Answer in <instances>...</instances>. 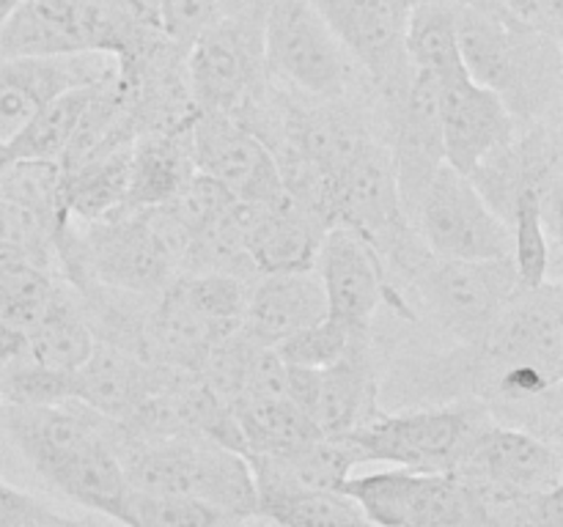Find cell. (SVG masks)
<instances>
[{
    "instance_id": "obj_1",
    "label": "cell",
    "mask_w": 563,
    "mask_h": 527,
    "mask_svg": "<svg viewBox=\"0 0 563 527\" xmlns=\"http://www.w3.org/2000/svg\"><path fill=\"white\" fill-rule=\"evenodd\" d=\"M456 31L467 77L504 99L517 130L561 119V38L482 11H456Z\"/></svg>"
},
{
    "instance_id": "obj_2",
    "label": "cell",
    "mask_w": 563,
    "mask_h": 527,
    "mask_svg": "<svg viewBox=\"0 0 563 527\" xmlns=\"http://www.w3.org/2000/svg\"><path fill=\"white\" fill-rule=\"evenodd\" d=\"M115 456L132 492L203 500L229 519L256 516L251 464L242 453L212 439L196 434L141 437L119 423Z\"/></svg>"
},
{
    "instance_id": "obj_3",
    "label": "cell",
    "mask_w": 563,
    "mask_h": 527,
    "mask_svg": "<svg viewBox=\"0 0 563 527\" xmlns=\"http://www.w3.org/2000/svg\"><path fill=\"white\" fill-rule=\"evenodd\" d=\"M58 274L69 285L97 283L104 289L157 300L179 274L174 250L152 209H126L91 223H75L55 239Z\"/></svg>"
},
{
    "instance_id": "obj_4",
    "label": "cell",
    "mask_w": 563,
    "mask_h": 527,
    "mask_svg": "<svg viewBox=\"0 0 563 527\" xmlns=\"http://www.w3.org/2000/svg\"><path fill=\"white\" fill-rule=\"evenodd\" d=\"M416 311L449 344H476L520 291L511 258L456 261L421 253L394 280Z\"/></svg>"
},
{
    "instance_id": "obj_5",
    "label": "cell",
    "mask_w": 563,
    "mask_h": 527,
    "mask_svg": "<svg viewBox=\"0 0 563 527\" xmlns=\"http://www.w3.org/2000/svg\"><path fill=\"white\" fill-rule=\"evenodd\" d=\"M264 69L275 86L311 99L374 93L366 75L311 0H273L264 20Z\"/></svg>"
},
{
    "instance_id": "obj_6",
    "label": "cell",
    "mask_w": 563,
    "mask_h": 527,
    "mask_svg": "<svg viewBox=\"0 0 563 527\" xmlns=\"http://www.w3.org/2000/svg\"><path fill=\"white\" fill-rule=\"evenodd\" d=\"M498 423L482 401H451L412 406L401 412L379 410L366 426L344 437L363 461H385L418 472H451Z\"/></svg>"
},
{
    "instance_id": "obj_7",
    "label": "cell",
    "mask_w": 563,
    "mask_h": 527,
    "mask_svg": "<svg viewBox=\"0 0 563 527\" xmlns=\"http://www.w3.org/2000/svg\"><path fill=\"white\" fill-rule=\"evenodd\" d=\"M374 91L379 121L405 99L412 66L405 53L410 0H311ZM385 132V130H383Z\"/></svg>"
},
{
    "instance_id": "obj_8",
    "label": "cell",
    "mask_w": 563,
    "mask_h": 527,
    "mask_svg": "<svg viewBox=\"0 0 563 527\" xmlns=\"http://www.w3.org/2000/svg\"><path fill=\"white\" fill-rule=\"evenodd\" d=\"M410 223L432 256L456 261L511 258L509 225L451 165H443L429 181Z\"/></svg>"
},
{
    "instance_id": "obj_9",
    "label": "cell",
    "mask_w": 563,
    "mask_h": 527,
    "mask_svg": "<svg viewBox=\"0 0 563 527\" xmlns=\"http://www.w3.org/2000/svg\"><path fill=\"white\" fill-rule=\"evenodd\" d=\"M467 179L504 223H509L520 192H537L544 203V225H548L550 239L561 250V119L517 130V135L506 146L484 157Z\"/></svg>"
},
{
    "instance_id": "obj_10",
    "label": "cell",
    "mask_w": 563,
    "mask_h": 527,
    "mask_svg": "<svg viewBox=\"0 0 563 527\" xmlns=\"http://www.w3.org/2000/svg\"><path fill=\"white\" fill-rule=\"evenodd\" d=\"M313 272L322 280L328 316L344 327L368 333L383 307L405 322H418L377 250L344 225L324 231L313 258Z\"/></svg>"
},
{
    "instance_id": "obj_11",
    "label": "cell",
    "mask_w": 563,
    "mask_h": 527,
    "mask_svg": "<svg viewBox=\"0 0 563 527\" xmlns=\"http://www.w3.org/2000/svg\"><path fill=\"white\" fill-rule=\"evenodd\" d=\"M264 25L218 16L187 49V86L196 110L236 115L267 88Z\"/></svg>"
},
{
    "instance_id": "obj_12",
    "label": "cell",
    "mask_w": 563,
    "mask_h": 527,
    "mask_svg": "<svg viewBox=\"0 0 563 527\" xmlns=\"http://www.w3.org/2000/svg\"><path fill=\"white\" fill-rule=\"evenodd\" d=\"M377 527H478V508L451 472L396 467L339 486Z\"/></svg>"
},
{
    "instance_id": "obj_13",
    "label": "cell",
    "mask_w": 563,
    "mask_h": 527,
    "mask_svg": "<svg viewBox=\"0 0 563 527\" xmlns=\"http://www.w3.org/2000/svg\"><path fill=\"white\" fill-rule=\"evenodd\" d=\"M465 486L476 508L517 497V494L548 492L563 483L559 442L537 437L526 428L493 423L478 437L471 453L451 470Z\"/></svg>"
},
{
    "instance_id": "obj_14",
    "label": "cell",
    "mask_w": 563,
    "mask_h": 527,
    "mask_svg": "<svg viewBox=\"0 0 563 527\" xmlns=\"http://www.w3.org/2000/svg\"><path fill=\"white\" fill-rule=\"evenodd\" d=\"M196 173L223 184L240 203H267L284 192L273 152L229 113L198 110L190 124Z\"/></svg>"
},
{
    "instance_id": "obj_15",
    "label": "cell",
    "mask_w": 563,
    "mask_h": 527,
    "mask_svg": "<svg viewBox=\"0 0 563 527\" xmlns=\"http://www.w3.org/2000/svg\"><path fill=\"white\" fill-rule=\"evenodd\" d=\"M478 346L495 371V379L511 366L542 368L563 379L561 280L553 278L537 289L517 291Z\"/></svg>"
},
{
    "instance_id": "obj_16",
    "label": "cell",
    "mask_w": 563,
    "mask_h": 527,
    "mask_svg": "<svg viewBox=\"0 0 563 527\" xmlns=\"http://www.w3.org/2000/svg\"><path fill=\"white\" fill-rule=\"evenodd\" d=\"M383 130L390 165H394L396 190H399L401 206L410 220L429 181L445 165L438 80L423 71H412L405 99L390 113H385Z\"/></svg>"
},
{
    "instance_id": "obj_17",
    "label": "cell",
    "mask_w": 563,
    "mask_h": 527,
    "mask_svg": "<svg viewBox=\"0 0 563 527\" xmlns=\"http://www.w3.org/2000/svg\"><path fill=\"white\" fill-rule=\"evenodd\" d=\"M438 110L445 165L465 176L517 135V124L504 99L471 80L467 71L438 80Z\"/></svg>"
},
{
    "instance_id": "obj_18",
    "label": "cell",
    "mask_w": 563,
    "mask_h": 527,
    "mask_svg": "<svg viewBox=\"0 0 563 527\" xmlns=\"http://www.w3.org/2000/svg\"><path fill=\"white\" fill-rule=\"evenodd\" d=\"M328 316L319 274L311 269L264 272L247 283L240 333L258 346H278L289 335Z\"/></svg>"
},
{
    "instance_id": "obj_19",
    "label": "cell",
    "mask_w": 563,
    "mask_h": 527,
    "mask_svg": "<svg viewBox=\"0 0 563 527\" xmlns=\"http://www.w3.org/2000/svg\"><path fill=\"white\" fill-rule=\"evenodd\" d=\"M379 404V373L374 335L357 340L333 366L317 368V384L308 406V417L317 423L322 437L344 439L366 426Z\"/></svg>"
},
{
    "instance_id": "obj_20",
    "label": "cell",
    "mask_w": 563,
    "mask_h": 527,
    "mask_svg": "<svg viewBox=\"0 0 563 527\" xmlns=\"http://www.w3.org/2000/svg\"><path fill=\"white\" fill-rule=\"evenodd\" d=\"M170 371L174 368L154 366L121 346L97 340L86 362L71 371V399L110 421L124 423L148 395L163 388Z\"/></svg>"
},
{
    "instance_id": "obj_21",
    "label": "cell",
    "mask_w": 563,
    "mask_h": 527,
    "mask_svg": "<svg viewBox=\"0 0 563 527\" xmlns=\"http://www.w3.org/2000/svg\"><path fill=\"white\" fill-rule=\"evenodd\" d=\"M247 464L256 483L258 503V497L273 494L339 492L341 483L361 464V456L346 439L319 437L278 453L247 456Z\"/></svg>"
},
{
    "instance_id": "obj_22",
    "label": "cell",
    "mask_w": 563,
    "mask_h": 527,
    "mask_svg": "<svg viewBox=\"0 0 563 527\" xmlns=\"http://www.w3.org/2000/svg\"><path fill=\"white\" fill-rule=\"evenodd\" d=\"M324 231L286 192L256 206L247 203L245 250L258 274L311 269Z\"/></svg>"
},
{
    "instance_id": "obj_23",
    "label": "cell",
    "mask_w": 563,
    "mask_h": 527,
    "mask_svg": "<svg viewBox=\"0 0 563 527\" xmlns=\"http://www.w3.org/2000/svg\"><path fill=\"white\" fill-rule=\"evenodd\" d=\"M115 434H119V423L110 434L91 439L80 450L58 461L44 475V481L75 503L99 511L119 525L135 527L130 514V483L115 456Z\"/></svg>"
},
{
    "instance_id": "obj_24",
    "label": "cell",
    "mask_w": 563,
    "mask_h": 527,
    "mask_svg": "<svg viewBox=\"0 0 563 527\" xmlns=\"http://www.w3.org/2000/svg\"><path fill=\"white\" fill-rule=\"evenodd\" d=\"M88 53L77 0H20L0 25V58Z\"/></svg>"
},
{
    "instance_id": "obj_25",
    "label": "cell",
    "mask_w": 563,
    "mask_h": 527,
    "mask_svg": "<svg viewBox=\"0 0 563 527\" xmlns=\"http://www.w3.org/2000/svg\"><path fill=\"white\" fill-rule=\"evenodd\" d=\"M196 173L190 126L168 132H143L135 137L130 162L126 209H154L168 203Z\"/></svg>"
},
{
    "instance_id": "obj_26",
    "label": "cell",
    "mask_w": 563,
    "mask_h": 527,
    "mask_svg": "<svg viewBox=\"0 0 563 527\" xmlns=\"http://www.w3.org/2000/svg\"><path fill=\"white\" fill-rule=\"evenodd\" d=\"M93 344L97 338L82 316L75 289L60 280L44 316L25 333V355L38 366L71 373L86 362Z\"/></svg>"
},
{
    "instance_id": "obj_27",
    "label": "cell",
    "mask_w": 563,
    "mask_h": 527,
    "mask_svg": "<svg viewBox=\"0 0 563 527\" xmlns=\"http://www.w3.org/2000/svg\"><path fill=\"white\" fill-rule=\"evenodd\" d=\"M132 146L135 143L110 148L77 168L64 170V203L69 220L91 223L124 206L130 190Z\"/></svg>"
},
{
    "instance_id": "obj_28",
    "label": "cell",
    "mask_w": 563,
    "mask_h": 527,
    "mask_svg": "<svg viewBox=\"0 0 563 527\" xmlns=\"http://www.w3.org/2000/svg\"><path fill=\"white\" fill-rule=\"evenodd\" d=\"M231 410L245 437L247 456L278 453L322 437L317 423L289 395H247L234 401Z\"/></svg>"
},
{
    "instance_id": "obj_29",
    "label": "cell",
    "mask_w": 563,
    "mask_h": 527,
    "mask_svg": "<svg viewBox=\"0 0 563 527\" xmlns=\"http://www.w3.org/2000/svg\"><path fill=\"white\" fill-rule=\"evenodd\" d=\"M405 53L412 71H423L434 80L465 71L456 11L451 5L434 3V0H416L407 11Z\"/></svg>"
},
{
    "instance_id": "obj_30",
    "label": "cell",
    "mask_w": 563,
    "mask_h": 527,
    "mask_svg": "<svg viewBox=\"0 0 563 527\" xmlns=\"http://www.w3.org/2000/svg\"><path fill=\"white\" fill-rule=\"evenodd\" d=\"M0 201L14 203L31 214L49 236L53 245L69 225L64 203V170L55 159H16L0 176Z\"/></svg>"
},
{
    "instance_id": "obj_31",
    "label": "cell",
    "mask_w": 563,
    "mask_h": 527,
    "mask_svg": "<svg viewBox=\"0 0 563 527\" xmlns=\"http://www.w3.org/2000/svg\"><path fill=\"white\" fill-rule=\"evenodd\" d=\"M247 283L251 280L223 272H179L165 285V294H170L187 311L196 313L223 340L240 333Z\"/></svg>"
},
{
    "instance_id": "obj_32",
    "label": "cell",
    "mask_w": 563,
    "mask_h": 527,
    "mask_svg": "<svg viewBox=\"0 0 563 527\" xmlns=\"http://www.w3.org/2000/svg\"><path fill=\"white\" fill-rule=\"evenodd\" d=\"M102 82L71 88V91L55 97L49 104H44V108L38 110V113L33 115V119L27 121V124L9 141L14 157L16 159H55V162H58L66 143H69L71 132L77 130L88 102H91L93 93H97V88L102 86Z\"/></svg>"
},
{
    "instance_id": "obj_33",
    "label": "cell",
    "mask_w": 563,
    "mask_h": 527,
    "mask_svg": "<svg viewBox=\"0 0 563 527\" xmlns=\"http://www.w3.org/2000/svg\"><path fill=\"white\" fill-rule=\"evenodd\" d=\"M256 516H267L280 527H377L355 500L341 492L258 497Z\"/></svg>"
},
{
    "instance_id": "obj_34",
    "label": "cell",
    "mask_w": 563,
    "mask_h": 527,
    "mask_svg": "<svg viewBox=\"0 0 563 527\" xmlns=\"http://www.w3.org/2000/svg\"><path fill=\"white\" fill-rule=\"evenodd\" d=\"M60 280V274L33 264L0 261V316L27 333L44 316Z\"/></svg>"
},
{
    "instance_id": "obj_35",
    "label": "cell",
    "mask_w": 563,
    "mask_h": 527,
    "mask_svg": "<svg viewBox=\"0 0 563 527\" xmlns=\"http://www.w3.org/2000/svg\"><path fill=\"white\" fill-rule=\"evenodd\" d=\"M66 399H71V373L38 366L25 351L0 366V404L53 406Z\"/></svg>"
},
{
    "instance_id": "obj_36",
    "label": "cell",
    "mask_w": 563,
    "mask_h": 527,
    "mask_svg": "<svg viewBox=\"0 0 563 527\" xmlns=\"http://www.w3.org/2000/svg\"><path fill=\"white\" fill-rule=\"evenodd\" d=\"M374 329L368 333H361V329L344 327L335 318L324 316L322 322L311 324V327L300 329V333L289 335L286 340H280L275 349L284 357L286 366L295 368H328L333 366L335 360L346 355L350 346H355L357 340L372 338Z\"/></svg>"
},
{
    "instance_id": "obj_37",
    "label": "cell",
    "mask_w": 563,
    "mask_h": 527,
    "mask_svg": "<svg viewBox=\"0 0 563 527\" xmlns=\"http://www.w3.org/2000/svg\"><path fill=\"white\" fill-rule=\"evenodd\" d=\"M0 261L33 264L58 274L53 236L9 201H0Z\"/></svg>"
},
{
    "instance_id": "obj_38",
    "label": "cell",
    "mask_w": 563,
    "mask_h": 527,
    "mask_svg": "<svg viewBox=\"0 0 563 527\" xmlns=\"http://www.w3.org/2000/svg\"><path fill=\"white\" fill-rule=\"evenodd\" d=\"M130 514L135 527H220L229 519L223 511L203 500L168 497V494H143L130 489Z\"/></svg>"
},
{
    "instance_id": "obj_39",
    "label": "cell",
    "mask_w": 563,
    "mask_h": 527,
    "mask_svg": "<svg viewBox=\"0 0 563 527\" xmlns=\"http://www.w3.org/2000/svg\"><path fill=\"white\" fill-rule=\"evenodd\" d=\"M478 527H563V483L478 511Z\"/></svg>"
},
{
    "instance_id": "obj_40",
    "label": "cell",
    "mask_w": 563,
    "mask_h": 527,
    "mask_svg": "<svg viewBox=\"0 0 563 527\" xmlns=\"http://www.w3.org/2000/svg\"><path fill=\"white\" fill-rule=\"evenodd\" d=\"M218 0H157V25L165 38L190 49L207 27L214 25Z\"/></svg>"
},
{
    "instance_id": "obj_41",
    "label": "cell",
    "mask_w": 563,
    "mask_h": 527,
    "mask_svg": "<svg viewBox=\"0 0 563 527\" xmlns=\"http://www.w3.org/2000/svg\"><path fill=\"white\" fill-rule=\"evenodd\" d=\"M0 527H91L0 481Z\"/></svg>"
},
{
    "instance_id": "obj_42",
    "label": "cell",
    "mask_w": 563,
    "mask_h": 527,
    "mask_svg": "<svg viewBox=\"0 0 563 527\" xmlns=\"http://www.w3.org/2000/svg\"><path fill=\"white\" fill-rule=\"evenodd\" d=\"M500 5L520 25H528L533 31H542L561 38L563 5L555 3V0H500Z\"/></svg>"
},
{
    "instance_id": "obj_43",
    "label": "cell",
    "mask_w": 563,
    "mask_h": 527,
    "mask_svg": "<svg viewBox=\"0 0 563 527\" xmlns=\"http://www.w3.org/2000/svg\"><path fill=\"white\" fill-rule=\"evenodd\" d=\"M22 351H25V333L0 316V366L20 357Z\"/></svg>"
},
{
    "instance_id": "obj_44",
    "label": "cell",
    "mask_w": 563,
    "mask_h": 527,
    "mask_svg": "<svg viewBox=\"0 0 563 527\" xmlns=\"http://www.w3.org/2000/svg\"><path fill=\"white\" fill-rule=\"evenodd\" d=\"M410 3H416V0H410ZM434 3L451 5V9H456V11H482V14L509 16V14H506L504 5H500V0H434ZM509 20H511V16H509Z\"/></svg>"
},
{
    "instance_id": "obj_45",
    "label": "cell",
    "mask_w": 563,
    "mask_h": 527,
    "mask_svg": "<svg viewBox=\"0 0 563 527\" xmlns=\"http://www.w3.org/2000/svg\"><path fill=\"white\" fill-rule=\"evenodd\" d=\"M14 162H16V157H14V152H11L9 141H0V176H3Z\"/></svg>"
},
{
    "instance_id": "obj_46",
    "label": "cell",
    "mask_w": 563,
    "mask_h": 527,
    "mask_svg": "<svg viewBox=\"0 0 563 527\" xmlns=\"http://www.w3.org/2000/svg\"><path fill=\"white\" fill-rule=\"evenodd\" d=\"M253 519H256V527H280L278 522L267 519V516H253Z\"/></svg>"
},
{
    "instance_id": "obj_47",
    "label": "cell",
    "mask_w": 563,
    "mask_h": 527,
    "mask_svg": "<svg viewBox=\"0 0 563 527\" xmlns=\"http://www.w3.org/2000/svg\"><path fill=\"white\" fill-rule=\"evenodd\" d=\"M555 3H561V5H563V0H555Z\"/></svg>"
}]
</instances>
